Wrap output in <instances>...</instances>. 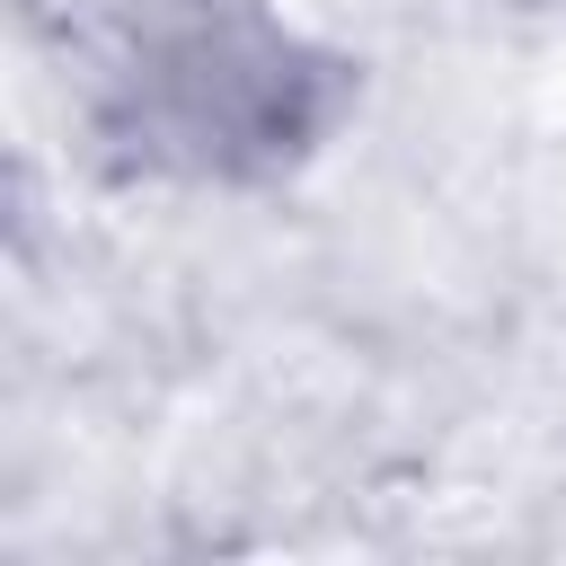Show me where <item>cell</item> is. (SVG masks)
Returning <instances> with one entry per match:
<instances>
[]
</instances>
